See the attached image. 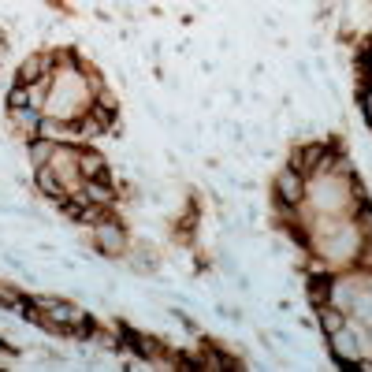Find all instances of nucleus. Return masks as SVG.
Listing matches in <instances>:
<instances>
[{
  "mask_svg": "<svg viewBox=\"0 0 372 372\" xmlns=\"http://www.w3.org/2000/svg\"><path fill=\"white\" fill-rule=\"evenodd\" d=\"M78 164H82V175H86V179H108L104 160H101L93 149H82V153H78Z\"/></svg>",
  "mask_w": 372,
  "mask_h": 372,
  "instance_id": "f257e3e1",
  "label": "nucleus"
},
{
  "mask_svg": "<svg viewBox=\"0 0 372 372\" xmlns=\"http://www.w3.org/2000/svg\"><path fill=\"white\" fill-rule=\"evenodd\" d=\"M331 346H335V354L339 357H346V361H350V357L357 354V339L346 328H339V331H331Z\"/></svg>",
  "mask_w": 372,
  "mask_h": 372,
  "instance_id": "f03ea898",
  "label": "nucleus"
},
{
  "mask_svg": "<svg viewBox=\"0 0 372 372\" xmlns=\"http://www.w3.org/2000/svg\"><path fill=\"white\" fill-rule=\"evenodd\" d=\"M302 175H298V172H283L280 175V194L287 198V201H298V198H302Z\"/></svg>",
  "mask_w": 372,
  "mask_h": 372,
  "instance_id": "7ed1b4c3",
  "label": "nucleus"
},
{
  "mask_svg": "<svg viewBox=\"0 0 372 372\" xmlns=\"http://www.w3.org/2000/svg\"><path fill=\"white\" fill-rule=\"evenodd\" d=\"M97 242H101V249L104 254H119V249H123V235H119V227H101L97 231Z\"/></svg>",
  "mask_w": 372,
  "mask_h": 372,
  "instance_id": "20e7f679",
  "label": "nucleus"
},
{
  "mask_svg": "<svg viewBox=\"0 0 372 372\" xmlns=\"http://www.w3.org/2000/svg\"><path fill=\"white\" fill-rule=\"evenodd\" d=\"M38 186H41L49 198H64V186L56 183V172H53V167H38Z\"/></svg>",
  "mask_w": 372,
  "mask_h": 372,
  "instance_id": "39448f33",
  "label": "nucleus"
},
{
  "mask_svg": "<svg viewBox=\"0 0 372 372\" xmlns=\"http://www.w3.org/2000/svg\"><path fill=\"white\" fill-rule=\"evenodd\" d=\"M324 328H328V335L339 331V328H343V317H339V313H324Z\"/></svg>",
  "mask_w": 372,
  "mask_h": 372,
  "instance_id": "423d86ee",
  "label": "nucleus"
},
{
  "mask_svg": "<svg viewBox=\"0 0 372 372\" xmlns=\"http://www.w3.org/2000/svg\"><path fill=\"white\" fill-rule=\"evenodd\" d=\"M365 60H368V67H372V49H368V56H365Z\"/></svg>",
  "mask_w": 372,
  "mask_h": 372,
  "instance_id": "0eeeda50",
  "label": "nucleus"
}]
</instances>
